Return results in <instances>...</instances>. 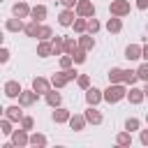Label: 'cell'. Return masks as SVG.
Here are the masks:
<instances>
[{
    "label": "cell",
    "instance_id": "1",
    "mask_svg": "<svg viewBox=\"0 0 148 148\" xmlns=\"http://www.w3.org/2000/svg\"><path fill=\"white\" fill-rule=\"evenodd\" d=\"M139 81L136 69H123V67H111L109 69V83H125V86H134Z\"/></svg>",
    "mask_w": 148,
    "mask_h": 148
},
{
    "label": "cell",
    "instance_id": "2",
    "mask_svg": "<svg viewBox=\"0 0 148 148\" xmlns=\"http://www.w3.org/2000/svg\"><path fill=\"white\" fill-rule=\"evenodd\" d=\"M127 86L125 83H109V88L104 90V102L109 104H118L120 99H127Z\"/></svg>",
    "mask_w": 148,
    "mask_h": 148
},
{
    "label": "cell",
    "instance_id": "3",
    "mask_svg": "<svg viewBox=\"0 0 148 148\" xmlns=\"http://www.w3.org/2000/svg\"><path fill=\"white\" fill-rule=\"evenodd\" d=\"M132 12V5H130V0H111L109 2V14L111 16H127Z\"/></svg>",
    "mask_w": 148,
    "mask_h": 148
},
{
    "label": "cell",
    "instance_id": "4",
    "mask_svg": "<svg viewBox=\"0 0 148 148\" xmlns=\"http://www.w3.org/2000/svg\"><path fill=\"white\" fill-rule=\"evenodd\" d=\"M9 141H12L16 148H25V146H30V134H28V130L18 127V130H14V132H12Z\"/></svg>",
    "mask_w": 148,
    "mask_h": 148
},
{
    "label": "cell",
    "instance_id": "5",
    "mask_svg": "<svg viewBox=\"0 0 148 148\" xmlns=\"http://www.w3.org/2000/svg\"><path fill=\"white\" fill-rule=\"evenodd\" d=\"M37 99H39V92H37V90H35L32 86H30L28 90L23 88V92L18 95V104H21V106H25V109H28V106H32V104H35Z\"/></svg>",
    "mask_w": 148,
    "mask_h": 148
},
{
    "label": "cell",
    "instance_id": "6",
    "mask_svg": "<svg viewBox=\"0 0 148 148\" xmlns=\"http://www.w3.org/2000/svg\"><path fill=\"white\" fill-rule=\"evenodd\" d=\"M74 12H76V16L90 18V16H95V2L92 0H79L76 7H74Z\"/></svg>",
    "mask_w": 148,
    "mask_h": 148
},
{
    "label": "cell",
    "instance_id": "7",
    "mask_svg": "<svg viewBox=\"0 0 148 148\" xmlns=\"http://www.w3.org/2000/svg\"><path fill=\"white\" fill-rule=\"evenodd\" d=\"M30 12H32V7H30L25 0H18V2H14V5H12V16H18V18H30Z\"/></svg>",
    "mask_w": 148,
    "mask_h": 148
},
{
    "label": "cell",
    "instance_id": "8",
    "mask_svg": "<svg viewBox=\"0 0 148 148\" xmlns=\"http://www.w3.org/2000/svg\"><path fill=\"white\" fill-rule=\"evenodd\" d=\"M74 21H76V12H74V9H69V7H65V9L58 14V23H60L62 28H72V25H74Z\"/></svg>",
    "mask_w": 148,
    "mask_h": 148
},
{
    "label": "cell",
    "instance_id": "9",
    "mask_svg": "<svg viewBox=\"0 0 148 148\" xmlns=\"http://www.w3.org/2000/svg\"><path fill=\"white\" fill-rule=\"evenodd\" d=\"M69 118H72V111H69V109H65V106H56V109H53V113H51V120H53L56 125L69 123Z\"/></svg>",
    "mask_w": 148,
    "mask_h": 148
},
{
    "label": "cell",
    "instance_id": "10",
    "mask_svg": "<svg viewBox=\"0 0 148 148\" xmlns=\"http://www.w3.org/2000/svg\"><path fill=\"white\" fill-rule=\"evenodd\" d=\"M69 130H74V132H83L86 130V125H88V118H86V113H72V118H69Z\"/></svg>",
    "mask_w": 148,
    "mask_h": 148
},
{
    "label": "cell",
    "instance_id": "11",
    "mask_svg": "<svg viewBox=\"0 0 148 148\" xmlns=\"http://www.w3.org/2000/svg\"><path fill=\"white\" fill-rule=\"evenodd\" d=\"M102 99H104V90H99V88H95V86L86 90V104H90V106H97Z\"/></svg>",
    "mask_w": 148,
    "mask_h": 148
},
{
    "label": "cell",
    "instance_id": "12",
    "mask_svg": "<svg viewBox=\"0 0 148 148\" xmlns=\"http://www.w3.org/2000/svg\"><path fill=\"white\" fill-rule=\"evenodd\" d=\"M23 109H25V106H21V104H12V106H7L2 113H5L12 123H21V120H23Z\"/></svg>",
    "mask_w": 148,
    "mask_h": 148
},
{
    "label": "cell",
    "instance_id": "13",
    "mask_svg": "<svg viewBox=\"0 0 148 148\" xmlns=\"http://www.w3.org/2000/svg\"><path fill=\"white\" fill-rule=\"evenodd\" d=\"M125 58H127L130 62L141 60V58H143V46H139V44H127V46H125Z\"/></svg>",
    "mask_w": 148,
    "mask_h": 148
},
{
    "label": "cell",
    "instance_id": "14",
    "mask_svg": "<svg viewBox=\"0 0 148 148\" xmlns=\"http://www.w3.org/2000/svg\"><path fill=\"white\" fill-rule=\"evenodd\" d=\"M32 88H35L39 95H46V92L53 88V83H51V79H44V76H35V79H32Z\"/></svg>",
    "mask_w": 148,
    "mask_h": 148
},
{
    "label": "cell",
    "instance_id": "15",
    "mask_svg": "<svg viewBox=\"0 0 148 148\" xmlns=\"http://www.w3.org/2000/svg\"><path fill=\"white\" fill-rule=\"evenodd\" d=\"M2 90H5V97H9V99H18V95L23 92V88H21L18 81H7Z\"/></svg>",
    "mask_w": 148,
    "mask_h": 148
},
{
    "label": "cell",
    "instance_id": "16",
    "mask_svg": "<svg viewBox=\"0 0 148 148\" xmlns=\"http://www.w3.org/2000/svg\"><path fill=\"white\" fill-rule=\"evenodd\" d=\"M146 99V92H143V88H136V86H130V90H127V102L130 104H141Z\"/></svg>",
    "mask_w": 148,
    "mask_h": 148
},
{
    "label": "cell",
    "instance_id": "17",
    "mask_svg": "<svg viewBox=\"0 0 148 148\" xmlns=\"http://www.w3.org/2000/svg\"><path fill=\"white\" fill-rule=\"evenodd\" d=\"M83 113H86V118H88L90 125H102V123H104V116H102V111H99L97 106H90V104H88V109H86Z\"/></svg>",
    "mask_w": 148,
    "mask_h": 148
},
{
    "label": "cell",
    "instance_id": "18",
    "mask_svg": "<svg viewBox=\"0 0 148 148\" xmlns=\"http://www.w3.org/2000/svg\"><path fill=\"white\" fill-rule=\"evenodd\" d=\"M5 30H7V32H23V30H25V23H23V18L12 16V18L5 21Z\"/></svg>",
    "mask_w": 148,
    "mask_h": 148
},
{
    "label": "cell",
    "instance_id": "19",
    "mask_svg": "<svg viewBox=\"0 0 148 148\" xmlns=\"http://www.w3.org/2000/svg\"><path fill=\"white\" fill-rule=\"evenodd\" d=\"M37 56H39V58L53 56V42H51V39H39V44H37Z\"/></svg>",
    "mask_w": 148,
    "mask_h": 148
},
{
    "label": "cell",
    "instance_id": "20",
    "mask_svg": "<svg viewBox=\"0 0 148 148\" xmlns=\"http://www.w3.org/2000/svg\"><path fill=\"white\" fill-rule=\"evenodd\" d=\"M44 99H46V104H49L51 109H56V106H60V104H62V95L58 92V88H51V90L44 95Z\"/></svg>",
    "mask_w": 148,
    "mask_h": 148
},
{
    "label": "cell",
    "instance_id": "21",
    "mask_svg": "<svg viewBox=\"0 0 148 148\" xmlns=\"http://www.w3.org/2000/svg\"><path fill=\"white\" fill-rule=\"evenodd\" d=\"M79 49H83V51H92V49H95V37H92L90 32L79 35Z\"/></svg>",
    "mask_w": 148,
    "mask_h": 148
},
{
    "label": "cell",
    "instance_id": "22",
    "mask_svg": "<svg viewBox=\"0 0 148 148\" xmlns=\"http://www.w3.org/2000/svg\"><path fill=\"white\" fill-rule=\"evenodd\" d=\"M51 83H53V88H65L67 83H69V79H67V74H65V69H60V72H56L53 76H51Z\"/></svg>",
    "mask_w": 148,
    "mask_h": 148
},
{
    "label": "cell",
    "instance_id": "23",
    "mask_svg": "<svg viewBox=\"0 0 148 148\" xmlns=\"http://www.w3.org/2000/svg\"><path fill=\"white\" fill-rule=\"evenodd\" d=\"M106 30H109L111 35H118V32L123 30V18H120V16H111V18L106 21Z\"/></svg>",
    "mask_w": 148,
    "mask_h": 148
},
{
    "label": "cell",
    "instance_id": "24",
    "mask_svg": "<svg viewBox=\"0 0 148 148\" xmlns=\"http://www.w3.org/2000/svg\"><path fill=\"white\" fill-rule=\"evenodd\" d=\"M46 14H49V9H46V5H35L32 7V12H30V18H35V21H44L46 18Z\"/></svg>",
    "mask_w": 148,
    "mask_h": 148
},
{
    "label": "cell",
    "instance_id": "25",
    "mask_svg": "<svg viewBox=\"0 0 148 148\" xmlns=\"http://www.w3.org/2000/svg\"><path fill=\"white\" fill-rule=\"evenodd\" d=\"M51 42H53V56H62L65 53V35H56V37H51Z\"/></svg>",
    "mask_w": 148,
    "mask_h": 148
},
{
    "label": "cell",
    "instance_id": "26",
    "mask_svg": "<svg viewBox=\"0 0 148 148\" xmlns=\"http://www.w3.org/2000/svg\"><path fill=\"white\" fill-rule=\"evenodd\" d=\"M39 25H42L39 21H35V18H30V21L25 23V30H23V32H25L28 37H35V39H37V35H39Z\"/></svg>",
    "mask_w": 148,
    "mask_h": 148
},
{
    "label": "cell",
    "instance_id": "27",
    "mask_svg": "<svg viewBox=\"0 0 148 148\" xmlns=\"http://www.w3.org/2000/svg\"><path fill=\"white\" fill-rule=\"evenodd\" d=\"M49 143V139L42 134V132H32L30 134V146H35V148H44Z\"/></svg>",
    "mask_w": 148,
    "mask_h": 148
},
{
    "label": "cell",
    "instance_id": "28",
    "mask_svg": "<svg viewBox=\"0 0 148 148\" xmlns=\"http://www.w3.org/2000/svg\"><path fill=\"white\" fill-rule=\"evenodd\" d=\"M74 32L76 35H83V32H88V18L86 16H76V21H74Z\"/></svg>",
    "mask_w": 148,
    "mask_h": 148
},
{
    "label": "cell",
    "instance_id": "29",
    "mask_svg": "<svg viewBox=\"0 0 148 148\" xmlns=\"http://www.w3.org/2000/svg\"><path fill=\"white\" fill-rule=\"evenodd\" d=\"M116 146H132V132L123 130L116 134Z\"/></svg>",
    "mask_w": 148,
    "mask_h": 148
},
{
    "label": "cell",
    "instance_id": "30",
    "mask_svg": "<svg viewBox=\"0 0 148 148\" xmlns=\"http://www.w3.org/2000/svg\"><path fill=\"white\" fill-rule=\"evenodd\" d=\"M76 49H79V37H65V53L74 56Z\"/></svg>",
    "mask_w": 148,
    "mask_h": 148
},
{
    "label": "cell",
    "instance_id": "31",
    "mask_svg": "<svg viewBox=\"0 0 148 148\" xmlns=\"http://www.w3.org/2000/svg\"><path fill=\"white\" fill-rule=\"evenodd\" d=\"M139 127H141V120H139V118H134V116H130V118L125 120V130H127V132H136Z\"/></svg>",
    "mask_w": 148,
    "mask_h": 148
},
{
    "label": "cell",
    "instance_id": "32",
    "mask_svg": "<svg viewBox=\"0 0 148 148\" xmlns=\"http://www.w3.org/2000/svg\"><path fill=\"white\" fill-rule=\"evenodd\" d=\"M0 132H2L5 136H12V132H14V130H12V120H9L7 116H2V120H0Z\"/></svg>",
    "mask_w": 148,
    "mask_h": 148
},
{
    "label": "cell",
    "instance_id": "33",
    "mask_svg": "<svg viewBox=\"0 0 148 148\" xmlns=\"http://www.w3.org/2000/svg\"><path fill=\"white\" fill-rule=\"evenodd\" d=\"M53 37V28L51 25H39V35H37V39H51Z\"/></svg>",
    "mask_w": 148,
    "mask_h": 148
},
{
    "label": "cell",
    "instance_id": "34",
    "mask_svg": "<svg viewBox=\"0 0 148 148\" xmlns=\"http://www.w3.org/2000/svg\"><path fill=\"white\" fill-rule=\"evenodd\" d=\"M136 74H139V81H148V60H143L139 67H136Z\"/></svg>",
    "mask_w": 148,
    "mask_h": 148
},
{
    "label": "cell",
    "instance_id": "35",
    "mask_svg": "<svg viewBox=\"0 0 148 148\" xmlns=\"http://www.w3.org/2000/svg\"><path fill=\"white\" fill-rule=\"evenodd\" d=\"M99 28H102V23H99L95 16H90V18H88V32H90V35H97Z\"/></svg>",
    "mask_w": 148,
    "mask_h": 148
},
{
    "label": "cell",
    "instance_id": "36",
    "mask_svg": "<svg viewBox=\"0 0 148 148\" xmlns=\"http://www.w3.org/2000/svg\"><path fill=\"white\" fill-rule=\"evenodd\" d=\"M72 58H74V65H83V62H86V58H88V51H83V49H76Z\"/></svg>",
    "mask_w": 148,
    "mask_h": 148
},
{
    "label": "cell",
    "instance_id": "37",
    "mask_svg": "<svg viewBox=\"0 0 148 148\" xmlns=\"http://www.w3.org/2000/svg\"><path fill=\"white\" fill-rule=\"evenodd\" d=\"M69 67H74V58L69 53H62L60 56V69H69Z\"/></svg>",
    "mask_w": 148,
    "mask_h": 148
},
{
    "label": "cell",
    "instance_id": "38",
    "mask_svg": "<svg viewBox=\"0 0 148 148\" xmlns=\"http://www.w3.org/2000/svg\"><path fill=\"white\" fill-rule=\"evenodd\" d=\"M76 86H79L81 90H88V88H90V76H88V74H79Z\"/></svg>",
    "mask_w": 148,
    "mask_h": 148
},
{
    "label": "cell",
    "instance_id": "39",
    "mask_svg": "<svg viewBox=\"0 0 148 148\" xmlns=\"http://www.w3.org/2000/svg\"><path fill=\"white\" fill-rule=\"evenodd\" d=\"M21 127L30 132V130L35 127V118H32V116H23V120H21Z\"/></svg>",
    "mask_w": 148,
    "mask_h": 148
},
{
    "label": "cell",
    "instance_id": "40",
    "mask_svg": "<svg viewBox=\"0 0 148 148\" xmlns=\"http://www.w3.org/2000/svg\"><path fill=\"white\" fill-rule=\"evenodd\" d=\"M7 60H9V49H7V46H2V49H0V62H2V65H7Z\"/></svg>",
    "mask_w": 148,
    "mask_h": 148
},
{
    "label": "cell",
    "instance_id": "41",
    "mask_svg": "<svg viewBox=\"0 0 148 148\" xmlns=\"http://www.w3.org/2000/svg\"><path fill=\"white\" fill-rule=\"evenodd\" d=\"M139 141H141L143 146H148V127H146V130H139Z\"/></svg>",
    "mask_w": 148,
    "mask_h": 148
},
{
    "label": "cell",
    "instance_id": "42",
    "mask_svg": "<svg viewBox=\"0 0 148 148\" xmlns=\"http://www.w3.org/2000/svg\"><path fill=\"white\" fill-rule=\"evenodd\" d=\"M65 74H67V79H69V81H74V79H79V72H76L74 67H69V69H65Z\"/></svg>",
    "mask_w": 148,
    "mask_h": 148
},
{
    "label": "cell",
    "instance_id": "43",
    "mask_svg": "<svg viewBox=\"0 0 148 148\" xmlns=\"http://www.w3.org/2000/svg\"><path fill=\"white\" fill-rule=\"evenodd\" d=\"M58 2H60V5H62V7H69V9H74V7H76V2H79V0H58Z\"/></svg>",
    "mask_w": 148,
    "mask_h": 148
},
{
    "label": "cell",
    "instance_id": "44",
    "mask_svg": "<svg viewBox=\"0 0 148 148\" xmlns=\"http://www.w3.org/2000/svg\"><path fill=\"white\" fill-rule=\"evenodd\" d=\"M134 5H136V9H141V12H146V9H148V0H136Z\"/></svg>",
    "mask_w": 148,
    "mask_h": 148
},
{
    "label": "cell",
    "instance_id": "45",
    "mask_svg": "<svg viewBox=\"0 0 148 148\" xmlns=\"http://www.w3.org/2000/svg\"><path fill=\"white\" fill-rule=\"evenodd\" d=\"M143 60H148V42L143 44Z\"/></svg>",
    "mask_w": 148,
    "mask_h": 148
},
{
    "label": "cell",
    "instance_id": "46",
    "mask_svg": "<svg viewBox=\"0 0 148 148\" xmlns=\"http://www.w3.org/2000/svg\"><path fill=\"white\" fill-rule=\"evenodd\" d=\"M143 92H146V97H148V81H146V86H143Z\"/></svg>",
    "mask_w": 148,
    "mask_h": 148
},
{
    "label": "cell",
    "instance_id": "47",
    "mask_svg": "<svg viewBox=\"0 0 148 148\" xmlns=\"http://www.w3.org/2000/svg\"><path fill=\"white\" fill-rule=\"evenodd\" d=\"M146 125H148V113H146Z\"/></svg>",
    "mask_w": 148,
    "mask_h": 148
},
{
    "label": "cell",
    "instance_id": "48",
    "mask_svg": "<svg viewBox=\"0 0 148 148\" xmlns=\"http://www.w3.org/2000/svg\"><path fill=\"white\" fill-rule=\"evenodd\" d=\"M146 32H148V25H146Z\"/></svg>",
    "mask_w": 148,
    "mask_h": 148
}]
</instances>
